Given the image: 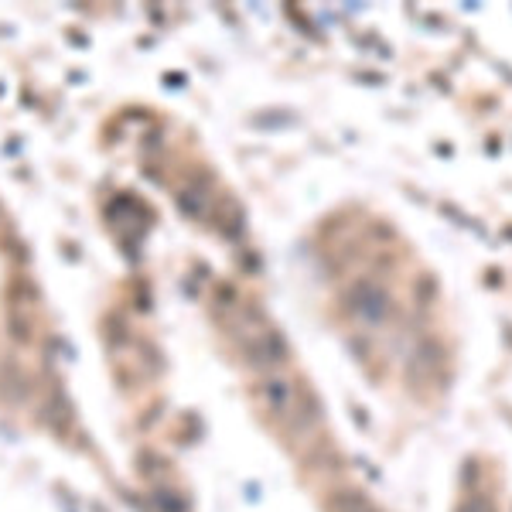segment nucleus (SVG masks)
I'll use <instances>...</instances> for the list:
<instances>
[{
	"mask_svg": "<svg viewBox=\"0 0 512 512\" xmlns=\"http://www.w3.org/2000/svg\"><path fill=\"white\" fill-rule=\"evenodd\" d=\"M0 400L7 407H28L35 400V383L14 359H0Z\"/></svg>",
	"mask_w": 512,
	"mask_h": 512,
	"instance_id": "nucleus-1",
	"label": "nucleus"
},
{
	"mask_svg": "<svg viewBox=\"0 0 512 512\" xmlns=\"http://www.w3.org/2000/svg\"><path fill=\"white\" fill-rule=\"evenodd\" d=\"M69 420H72V407H69V400H65V396L55 390L52 393V400L45 403V407H41V424L45 427H52V431H65V427H69Z\"/></svg>",
	"mask_w": 512,
	"mask_h": 512,
	"instance_id": "nucleus-2",
	"label": "nucleus"
}]
</instances>
